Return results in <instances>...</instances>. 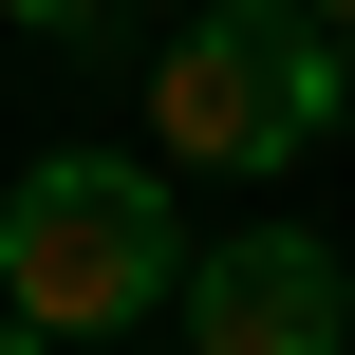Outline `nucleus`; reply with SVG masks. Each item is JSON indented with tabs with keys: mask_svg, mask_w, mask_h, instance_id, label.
I'll return each instance as SVG.
<instances>
[{
	"mask_svg": "<svg viewBox=\"0 0 355 355\" xmlns=\"http://www.w3.org/2000/svg\"><path fill=\"white\" fill-rule=\"evenodd\" d=\"M300 19H318V37H337V56H355V0H300Z\"/></svg>",
	"mask_w": 355,
	"mask_h": 355,
	"instance_id": "39448f33",
	"label": "nucleus"
},
{
	"mask_svg": "<svg viewBox=\"0 0 355 355\" xmlns=\"http://www.w3.org/2000/svg\"><path fill=\"white\" fill-rule=\"evenodd\" d=\"M0 19H19L37 56H94V37H112V0H0Z\"/></svg>",
	"mask_w": 355,
	"mask_h": 355,
	"instance_id": "20e7f679",
	"label": "nucleus"
},
{
	"mask_svg": "<svg viewBox=\"0 0 355 355\" xmlns=\"http://www.w3.org/2000/svg\"><path fill=\"white\" fill-rule=\"evenodd\" d=\"M187 168L168 150H37L19 187H0V300L37 318V337H131V318H168V281H187V206H168Z\"/></svg>",
	"mask_w": 355,
	"mask_h": 355,
	"instance_id": "f257e3e1",
	"label": "nucleus"
},
{
	"mask_svg": "<svg viewBox=\"0 0 355 355\" xmlns=\"http://www.w3.org/2000/svg\"><path fill=\"white\" fill-rule=\"evenodd\" d=\"M150 19H168V0H150Z\"/></svg>",
	"mask_w": 355,
	"mask_h": 355,
	"instance_id": "0eeeda50",
	"label": "nucleus"
},
{
	"mask_svg": "<svg viewBox=\"0 0 355 355\" xmlns=\"http://www.w3.org/2000/svg\"><path fill=\"white\" fill-rule=\"evenodd\" d=\"M355 112V56L300 0H168L150 37V150L168 168H300Z\"/></svg>",
	"mask_w": 355,
	"mask_h": 355,
	"instance_id": "f03ea898",
	"label": "nucleus"
},
{
	"mask_svg": "<svg viewBox=\"0 0 355 355\" xmlns=\"http://www.w3.org/2000/svg\"><path fill=\"white\" fill-rule=\"evenodd\" d=\"M337 355H355V337H337Z\"/></svg>",
	"mask_w": 355,
	"mask_h": 355,
	"instance_id": "6e6552de",
	"label": "nucleus"
},
{
	"mask_svg": "<svg viewBox=\"0 0 355 355\" xmlns=\"http://www.w3.org/2000/svg\"><path fill=\"white\" fill-rule=\"evenodd\" d=\"M168 337L187 355H337L355 337V262L318 225H225V243H187V281H168Z\"/></svg>",
	"mask_w": 355,
	"mask_h": 355,
	"instance_id": "7ed1b4c3",
	"label": "nucleus"
},
{
	"mask_svg": "<svg viewBox=\"0 0 355 355\" xmlns=\"http://www.w3.org/2000/svg\"><path fill=\"white\" fill-rule=\"evenodd\" d=\"M56 355H131V337H56Z\"/></svg>",
	"mask_w": 355,
	"mask_h": 355,
	"instance_id": "423d86ee",
	"label": "nucleus"
}]
</instances>
